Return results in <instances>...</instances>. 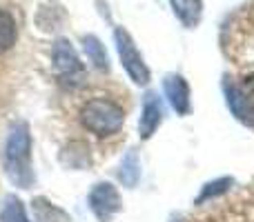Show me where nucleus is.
Listing matches in <instances>:
<instances>
[{
	"instance_id": "1",
	"label": "nucleus",
	"mask_w": 254,
	"mask_h": 222,
	"mask_svg": "<svg viewBox=\"0 0 254 222\" xmlns=\"http://www.w3.org/2000/svg\"><path fill=\"white\" fill-rule=\"evenodd\" d=\"M4 169L11 182L18 187H29L34 182L31 174V133L27 122H13L4 140Z\"/></svg>"
},
{
	"instance_id": "2",
	"label": "nucleus",
	"mask_w": 254,
	"mask_h": 222,
	"mask_svg": "<svg viewBox=\"0 0 254 222\" xmlns=\"http://www.w3.org/2000/svg\"><path fill=\"white\" fill-rule=\"evenodd\" d=\"M80 125L98 138H110L123 129L125 111L112 98H89L80 107Z\"/></svg>"
},
{
	"instance_id": "3",
	"label": "nucleus",
	"mask_w": 254,
	"mask_h": 222,
	"mask_svg": "<svg viewBox=\"0 0 254 222\" xmlns=\"http://www.w3.org/2000/svg\"><path fill=\"white\" fill-rule=\"evenodd\" d=\"M114 43H116V51H119V58H121V65H123L127 76L131 78V83L145 87L149 83V76L152 74H149V67L145 65L134 38L129 36V31L125 27H116L114 29Z\"/></svg>"
},
{
	"instance_id": "4",
	"label": "nucleus",
	"mask_w": 254,
	"mask_h": 222,
	"mask_svg": "<svg viewBox=\"0 0 254 222\" xmlns=\"http://www.w3.org/2000/svg\"><path fill=\"white\" fill-rule=\"evenodd\" d=\"M52 62H54V71L58 74V78H63L65 83H71V80H78L85 76L83 62H80L74 44L67 38H58L56 43H54Z\"/></svg>"
},
{
	"instance_id": "5",
	"label": "nucleus",
	"mask_w": 254,
	"mask_h": 222,
	"mask_svg": "<svg viewBox=\"0 0 254 222\" xmlns=\"http://www.w3.org/2000/svg\"><path fill=\"white\" fill-rule=\"evenodd\" d=\"M89 209L101 222H110L123 207V198H121L119 189L112 182H98L94 184V189L89 191Z\"/></svg>"
},
{
	"instance_id": "6",
	"label": "nucleus",
	"mask_w": 254,
	"mask_h": 222,
	"mask_svg": "<svg viewBox=\"0 0 254 222\" xmlns=\"http://www.w3.org/2000/svg\"><path fill=\"white\" fill-rule=\"evenodd\" d=\"M163 93H165L170 107L179 116L190 113V85L181 74H170L163 80Z\"/></svg>"
},
{
	"instance_id": "7",
	"label": "nucleus",
	"mask_w": 254,
	"mask_h": 222,
	"mask_svg": "<svg viewBox=\"0 0 254 222\" xmlns=\"http://www.w3.org/2000/svg\"><path fill=\"white\" fill-rule=\"evenodd\" d=\"M163 120V107H161V98L156 96L154 91L145 93V100H143V116H140L138 122V133L143 140L152 138L154 131L158 129Z\"/></svg>"
},
{
	"instance_id": "8",
	"label": "nucleus",
	"mask_w": 254,
	"mask_h": 222,
	"mask_svg": "<svg viewBox=\"0 0 254 222\" xmlns=\"http://www.w3.org/2000/svg\"><path fill=\"white\" fill-rule=\"evenodd\" d=\"M228 96L239 116H254V74L243 78L237 87H228Z\"/></svg>"
},
{
	"instance_id": "9",
	"label": "nucleus",
	"mask_w": 254,
	"mask_h": 222,
	"mask_svg": "<svg viewBox=\"0 0 254 222\" xmlns=\"http://www.w3.org/2000/svg\"><path fill=\"white\" fill-rule=\"evenodd\" d=\"M172 11L181 20V25L194 29L203 18V0H170Z\"/></svg>"
},
{
	"instance_id": "10",
	"label": "nucleus",
	"mask_w": 254,
	"mask_h": 222,
	"mask_svg": "<svg viewBox=\"0 0 254 222\" xmlns=\"http://www.w3.org/2000/svg\"><path fill=\"white\" fill-rule=\"evenodd\" d=\"M80 44H83V51L87 53L89 62H92V65L96 67L98 71L107 74V71H110V58H107L105 44L101 43V38L87 34V36H83V38H80Z\"/></svg>"
},
{
	"instance_id": "11",
	"label": "nucleus",
	"mask_w": 254,
	"mask_h": 222,
	"mask_svg": "<svg viewBox=\"0 0 254 222\" xmlns=\"http://www.w3.org/2000/svg\"><path fill=\"white\" fill-rule=\"evenodd\" d=\"M18 40V27L16 18L11 16V11L0 7V53L9 51Z\"/></svg>"
},
{
	"instance_id": "12",
	"label": "nucleus",
	"mask_w": 254,
	"mask_h": 222,
	"mask_svg": "<svg viewBox=\"0 0 254 222\" xmlns=\"http://www.w3.org/2000/svg\"><path fill=\"white\" fill-rule=\"evenodd\" d=\"M119 178L125 187H134L140 178V160H138V153L131 149L129 153L123 158L121 162V169H119Z\"/></svg>"
},
{
	"instance_id": "13",
	"label": "nucleus",
	"mask_w": 254,
	"mask_h": 222,
	"mask_svg": "<svg viewBox=\"0 0 254 222\" xmlns=\"http://www.w3.org/2000/svg\"><path fill=\"white\" fill-rule=\"evenodd\" d=\"M0 222H29V220H27L25 205H22L16 196H9L7 198L2 211H0Z\"/></svg>"
},
{
	"instance_id": "14",
	"label": "nucleus",
	"mask_w": 254,
	"mask_h": 222,
	"mask_svg": "<svg viewBox=\"0 0 254 222\" xmlns=\"http://www.w3.org/2000/svg\"><path fill=\"white\" fill-rule=\"evenodd\" d=\"M63 153H71V156H74V160L67 165V167H71V169H83V167L89 165V151H87V144L85 142H69L63 149Z\"/></svg>"
},
{
	"instance_id": "15",
	"label": "nucleus",
	"mask_w": 254,
	"mask_h": 222,
	"mask_svg": "<svg viewBox=\"0 0 254 222\" xmlns=\"http://www.w3.org/2000/svg\"><path fill=\"white\" fill-rule=\"evenodd\" d=\"M230 184H232V178H219V180H214V182L205 184V187H203V191L198 193V198H196V205L210 202L212 198H216V196H221V193H225Z\"/></svg>"
},
{
	"instance_id": "16",
	"label": "nucleus",
	"mask_w": 254,
	"mask_h": 222,
	"mask_svg": "<svg viewBox=\"0 0 254 222\" xmlns=\"http://www.w3.org/2000/svg\"><path fill=\"white\" fill-rule=\"evenodd\" d=\"M34 214H36V218H38V222H56L52 216H56V218H65V216H63L49 200H45V198H36L34 200Z\"/></svg>"
}]
</instances>
